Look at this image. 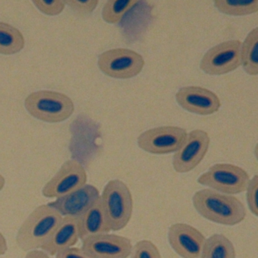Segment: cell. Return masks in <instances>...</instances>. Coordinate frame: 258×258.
Listing matches in <instances>:
<instances>
[{
	"mask_svg": "<svg viewBox=\"0 0 258 258\" xmlns=\"http://www.w3.org/2000/svg\"><path fill=\"white\" fill-rule=\"evenodd\" d=\"M8 250V244L5 236L0 232V256L5 254Z\"/></svg>",
	"mask_w": 258,
	"mask_h": 258,
	"instance_id": "cell-28",
	"label": "cell"
},
{
	"mask_svg": "<svg viewBox=\"0 0 258 258\" xmlns=\"http://www.w3.org/2000/svg\"><path fill=\"white\" fill-rule=\"evenodd\" d=\"M187 137L184 128L162 126L142 133L137 139L139 147L148 153L166 155L180 149Z\"/></svg>",
	"mask_w": 258,
	"mask_h": 258,
	"instance_id": "cell-7",
	"label": "cell"
},
{
	"mask_svg": "<svg viewBox=\"0 0 258 258\" xmlns=\"http://www.w3.org/2000/svg\"><path fill=\"white\" fill-rule=\"evenodd\" d=\"M62 218V216L48 204L37 207L25 219L18 231V247L27 252L42 248Z\"/></svg>",
	"mask_w": 258,
	"mask_h": 258,
	"instance_id": "cell-2",
	"label": "cell"
},
{
	"mask_svg": "<svg viewBox=\"0 0 258 258\" xmlns=\"http://www.w3.org/2000/svg\"><path fill=\"white\" fill-rule=\"evenodd\" d=\"M214 6L223 14L244 16L258 12V0H215Z\"/></svg>",
	"mask_w": 258,
	"mask_h": 258,
	"instance_id": "cell-20",
	"label": "cell"
},
{
	"mask_svg": "<svg viewBox=\"0 0 258 258\" xmlns=\"http://www.w3.org/2000/svg\"><path fill=\"white\" fill-rule=\"evenodd\" d=\"M200 258H236L235 246L223 234H214L206 238Z\"/></svg>",
	"mask_w": 258,
	"mask_h": 258,
	"instance_id": "cell-17",
	"label": "cell"
},
{
	"mask_svg": "<svg viewBox=\"0 0 258 258\" xmlns=\"http://www.w3.org/2000/svg\"><path fill=\"white\" fill-rule=\"evenodd\" d=\"M100 198L99 189L86 184L75 191L48 204L62 217L80 218Z\"/></svg>",
	"mask_w": 258,
	"mask_h": 258,
	"instance_id": "cell-14",
	"label": "cell"
},
{
	"mask_svg": "<svg viewBox=\"0 0 258 258\" xmlns=\"http://www.w3.org/2000/svg\"><path fill=\"white\" fill-rule=\"evenodd\" d=\"M98 66L101 72L115 79H130L141 73L145 60L138 52L124 48L110 49L100 54Z\"/></svg>",
	"mask_w": 258,
	"mask_h": 258,
	"instance_id": "cell-6",
	"label": "cell"
},
{
	"mask_svg": "<svg viewBox=\"0 0 258 258\" xmlns=\"http://www.w3.org/2000/svg\"><path fill=\"white\" fill-rule=\"evenodd\" d=\"M78 229L82 241L111 231L100 198L78 218Z\"/></svg>",
	"mask_w": 258,
	"mask_h": 258,
	"instance_id": "cell-16",
	"label": "cell"
},
{
	"mask_svg": "<svg viewBox=\"0 0 258 258\" xmlns=\"http://www.w3.org/2000/svg\"><path fill=\"white\" fill-rule=\"evenodd\" d=\"M33 3L42 13L46 16H58L66 8V4L63 0H34Z\"/></svg>",
	"mask_w": 258,
	"mask_h": 258,
	"instance_id": "cell-23",
	"label": "cell"
},
{
	"mask_svg": "<svg viewBox=\"0 0 258 258\" xmlns=\"http://www.w3.org/2000/svg\"><path fill=\"white\" fill-rule=\"evenodd\" d=\"M6 179L4 176L0 173V191L4 189V186H5Z\"/></svg>",
	"mask_w": 258,
	"mask_h": 258,
	"instance_id": "cell-29",
	"label": "cell"
},
{
	"mask_svg": "<svg viewBox=\"0 0 258 258\" xmlns=\"http://www.w3.org/2000/svg\"><path fill=\"white\" fill-rule=\"evenodd\" d=\"M132 247L126 237L105 233L84 240L81 249L90 258H127Z\"/></svg>",
	"mask_w": 258,
	"mask_h": 258,
	"instance_id": "cell-11",
	"label": "cell"
},
{
	"mask_svg": "<svg viewBox=\"0 0 258 258\" xmlns=\"http://www.w3.org/2000/svg\"><path fill=\"white\" fill-rule=\"evenodd\" d=\"M137 4V0H109L102 9V19L108 24L119 23Z\"/></svg>",
	"mask_w": 258,
	"mask_h": 258,
	"instance_id": "cell-21",
	"label": "cell"
},
{
	"mask_svg": "<svg viewBox=\"0 0 258 258\" xmlns=\"http://www.w3.org/2000/svg\"><path fill=\"white\" fill-rule=\"evenodd\" d=\"M176 100L181 108L199 115H211L221 106L218 96L204 87L190 86L179 89Z\"/></svg>",
	"mask_w": 258,
	"mask_h": 258,
	"instance_id": "cell-13",
	"label": "cell"
},
{
	"mask_svg": "<svg viewBox=\"0 0 258 258\" xmlns=\"http://www.w3.org/2000/svg\"><path fill=\"white\" fill-rule=\"evenodd\" d=\"M241 43L238 40L223 42L210 49L202 58L200 68L207 75H223L241 66Z\"/></svg>",
	"mask_w": 258,
	"mask_h": 258,
	"instance_id": "cell-8",
	"label": "cell"
},
{
	"mask_svg": "<svg viewBox=\"0 0 258 258\" xmlns=\"http://www.w3.org/2000/svg\"><path fill=\"white\" fill-rule=\"evenodd\" d=\"M25 40L22 33L10 24L0 22V54L14 55L25 47Z\"/></svg>",
	"mask_w": 258,
	"mask_h": 258,
	"instance_id": "cell-18",
	"label": "cell"
},
{
	"mask_svg": "<svg viewBox=\"0 0 258 258\" xmlns=\"http://www.w3.org/2000/svg\"><path fill=\"white\" fill-rule=\"evenodd\" d=\"M100 199L111 231L121 230L126 227L134 209L132 193L126 184L120 179L109 181Z\"/></svg>",
	"mask_w": 258,
	"mask_h": 258,
	"instance_id": "cell-4",
	"label": "cell"
},
{
	"mask_svg": "<svg viewBox=\"0 0 258 258\" xmlns=\"http://www.w3.org/2000/svg\"><path fill=\"white\" fill-rule=\"evenodd\" d=\"M55 258H90L87 256L82 249L78 247H70L60 251L55 255Z\"/></svg>",
	"mask_w": 258,
	"mask_h": 258,
	"instance_id": "cell-26",
	"label": "cell"
},
{
	"mask_svg": "<svg viewBox=\"0 0 258 258\" xmlns=\"http://www.w3.org/2000/svg\"><path fill=\"white\" fill-rule=\"evenodd\" d=\"M249 180V175L241 167L232 164H216L199 176L198 182L218 192L232 196L245 191Z\"/></svg>",
	"mask_w": 258,
	"mask_h": 258,
	"instance_id": "cell-5",
	"label": "cell"
},
{
	"mask_svg": "<svg viewBox=\"0 0 258 258\" xmlns=\"http://www.w3.org/2000/svg\"><path fill=\"white\" fill-rule=\"evenodd\" d=\"M66 5H69L74 11L80 15H87L93 13L98 4V0H66Z\"/></svg>",
	"mask_w": 258,
	"mask_h": 258,
	"instance_id": "cell-25",
	"label": "cell"
},
{
	"mask_svg": "<svg viewBox=\"0 0 258 258\" xmlns=\"http://www.w3.org/2000/svg\"><path fill=\"white\" fill-rule=\"evenodd\" d=\"M208 133L194 130L187 134L186 139L179 150L173 155V167L179 173L194 170L205 158L210 146Z\"/></svg>",
	"mask_w": 258,
	"mask_h": 258,
	"instance_id": "cell-10",
	"label": "cell"
},
{
	"mask_svg": "<svg viewBox=\"0 0 258 258\" xmlns=\"http://www.w3.org/2000/svg\"><path fill=\"white\" fill-rule=\"evenodd\" d=\"M192 203L195 209L204 218L218 224L235 226L246 217L245 208L239 199L211 188L196 191Z\"/></svg>",
	"mask_w": 258,
	"mask_h": 258,
	"instance_id": "cell-1",
	"label": "cell"
},
{
	"mask_svg": "<svg viewBox=\"0 0 258 258\" xmlns=\"http://www.w3.org/2000/svg\"><path fill=\"white\" fill-rule=\"evenodd\" d=\"M246 197H247V205L249 209L253 215H258L257 191H258V176L255 175L250 179L247 184Z\"/></svg>",
	"mask_w": 258,
	"mask_h": 258,
	"instance_id": "cell-24",
	"label": "cell"
},
{
	"mask_svg": "<svg viewBox=\"0 0 258 258\" xmlns=\"http://www.w3.org/2000/svg\"><path fill=\"white\" fill-rule=\"evenodd\" d=\"M131 258H162L159 249L149 240H141L133 246Z\"/></svg>",
	"mask_w": 258,
	"mask_h": 258,
	"instance_id": "cell-22",
	"label": "cell"
},
{
	"mask_svg": "<svg viewBox=\"0 0 258 258\" xmlns=\"http://www.w3.org/2000/svg\"><path fill=\"white\" fill-rule=\"evenodd\" d=\"M79 239L78 218L64 217L41 249L50 256H55L60 251L74 247Z\"/></svg>",
	"mask_w": 258,
	"mask_h": 258,
	"instance_id": "cell-15",
	"label": "cell"
},
{
	"mask_svg": "<svg viewBox=\"0 0 258 258\" xmlns=\"http://www.w3.org/2000/svg\"><path fill=\"white\" fill-rule=\"evenodd\" d=\"M87 182L84 166L77 160H69L45 184L42 194L49 199H58L84 186Z\"/></svg>",
	"mask_w": 258,
	"mask_h": 258,
	"instance_id": "cell-9",
	"label": "cell"
},
{
	"mask_svg": "<svg viewBox=\"0 0 258 258\" xmlns=\"http://www.w3.org/2000/svg\"><path fill=\"white\" fill-rule=\"evenodd\" d=\"M241 66L247 75H258V28L247 34L241 45Z\"/></svg>",
	"mask_w": 258,
	"mask_h": 258,
	"instance_id": "cell-19",
	"label": "cell"
},
{
	"mask_svg": "<svg viewBox=\"0 0 258 258\" xmlns=\"http://www.w3.org/2000/svg\"><path fill=\"white\" fill-rule=\"evenodd\" d=\"M25 258H50L49 255L43 250H32L28 251Z\"/></svg>",
	"mask_w": 258,
	"mask_h": 258,
	"instance_id": "cell-27",
	"label": "cell"
},
{
	"mask_svg": "<svg viewBox=\"0 0 258 258\" xmlns=\"http://www.w3.org/2000/svg\"><path fill=\"white\" fill-rule=\"evenodd\" d=\"M168 241L172 249L182 258H200L205 235L191 225L178 223L170 226Z\"/></svg>",
	"mask_w": 258,
	"mask_h": 258,
	"instance_id": "cell-12",
	"label": "cell"
},
{
	"mask_svg": "<svg viewBox=\"0 0 258 258\" xmlns=\"http://www.w3.org/2000/svg\"><path fill=\"white\" fill-rule=\"evenodd\" d=\"M25 107L34 118L46 123H61L75 111V105L69 96L49 90H40L28 95Z\"/></svg>",
	"mask_w": 258,
	"mask_h": 258,
	"instance_id": "cell-3",
	"label": "cell"
}]
</instances>
